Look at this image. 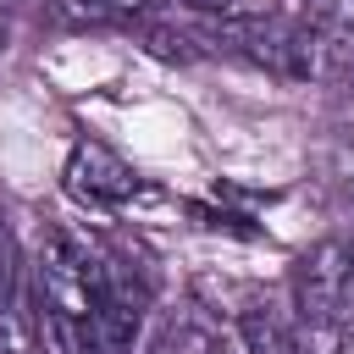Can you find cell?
<instances>
[{
    "label": "cell",
    "mask_w": 354,
    "mask_h": 354,
    "mask_svg": "<svg viewBox=\"0 0 354 354\" xmlns=\"http://www.w3.org/2000/svg\"><path fill=\"white\" fill-rule=\"evenodd\" d=\"M194 6H227V0H194Z\"/></svg>",
    "instance_id": "obj_7"
},
{
    "label": "cell",
    "mask_w": 354,
    "mask_h": 354,
    "mask_svg": "<svg viewBox=\"0 0 354 354\" xmlns=\"http://www.w3.org/2000/svg\"><path fill=\"white\" fill-rule=\"evenodd\" d=\"M337 66L354 61V0H332L326 6V22H321V39H315Z\"/></svg>",
    "instance_id": "obj_5"
},
{
    "label": "cell",
    "mask_w": 354,
    "mask_h": 354,
    "mask_svg": "<svg viewBox=\"0 0 354 354\" xmlns=\"http://www.w3.org/2000/svg\"><path fill=\"white\" fill-rule=\"evenodd\" d=\"M111 293V260L66 227H44L33 249V315L55 354H94V326Z\"/></svg>",
    "instance_id": "obj_1"
},
{
    "label": "cell",
    "mask_w": 354,
    "mask_h": 354,
    "mask_svg": "<svg viewBox=\"0 0 354 354\" xmlns=\"http://www.w3.org/2000/svg\"><path fill=\"white\" fill-rule=\"evenodd\" d=\"M0 44H6V22H0Z\"/></svg>",
    "instance_id": "obj_8"
},
{
    "label": "cell",
    "mask_w": 354,
    "mask_h": 354,
    "mask_svg": "<svg viewBox=\"0 0 354 354\" xmlns=\"http://www.w3.org/2000/svg\"><path fill=\"white\" fill-rule=\"evenodd\" d=\"M155 6L160 0H55V17L66 28H116V22H133Z\"/></svg>",
    "instance_id": "obj_4"
},
{
    "label": "cell",
    "mask_w": 354,
    "mask_h": 354,
    "mask_svg": "<svg viewBox=\"0 0 354 354\" xmlns=\"http://www.w3.org/2000/svg\"><path fill=\"white\" fill-rule=\"evenodd\" d=\"M66 188H72V199H83V205H94V210H116V205H127V199L138 194V171H133L116 149L83 138V144H72V155H66Z\"/></svg>",
    "instance_id": "obj_3"
},
{
    "label": "cell",
    "mask_w": 354,
    "mask_h": 354,
    "mask_svg": "<svg viewBox=\"0 0 354 354\" xmlns=\"http://www.w3.org/2000/svg\"><path fill=\"white\" fill-rule=\"evenodd\" d=\"M348 332H343V343H337V354H354V321H343Z\"/></svg>",
    "instance_id": "obj_6"
},
{
    "label": "cell",
    "mask_w": 354,
    "mask_h": 354,
    "mask_svg": "<svg viewBox=\"0 0 354 354\" xmlns=\"http://www.w3.org/2000/svg\"><path fill=\"white\" fill-rule=\"evenodd\" d=\"M293 304L310 326H343L354 321V232L321 238L293 266Z\"/></svg>",
    "instance_id": "obj_2"
}]
</instances>
